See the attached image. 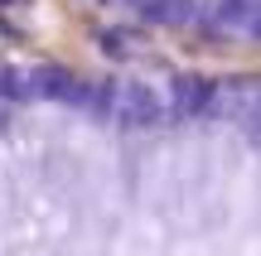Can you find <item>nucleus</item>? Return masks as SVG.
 <instances>
[{"instance_id":"1","label":"nucleus","mask_w":261,"mask_h":256,"mask_svg":"<svg viewBox=\"0 0 261 256\" xmlns=\"http://www.w3.org/2000/svg\"><path fill=\"white\" fill-rule=\"evenodd\" d=\"M83 5L130 19H160V24L261 29V0H83Z\"/></svg>"}]
</instances>
